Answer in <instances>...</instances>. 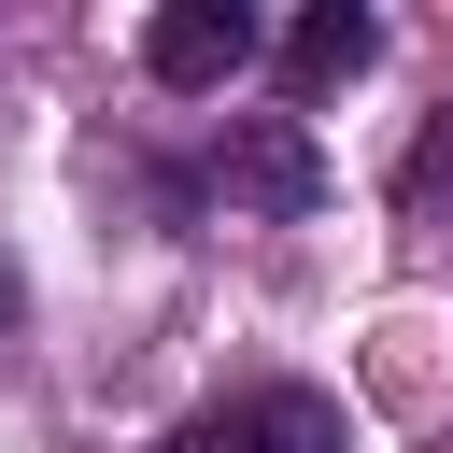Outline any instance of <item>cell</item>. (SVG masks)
Here are the masks:
<instances>
[{
	"label": "cell",
	"mask_w": 453,
	"mask_h": 453,
	"mask_svg": "<svg viewBox=\"0 0 453 453\" xmlns=\"http://www.w3.org/2000/svg\"><path fill=\"white\" fill-rule=\"evenodd\" d=\"M255 42H269V28H255L241 0H170V14H142V71H156L170 99L241 85V71H255Z\"/></svg>",
	"instance_id": "cell-2"
},
{
	"label": "cell",
	"mask_w": 453,
	"mask_h": 453,
	"mask_svg": "<svg viewBox=\"0 0 453 453\" xmlns=\"http://www.w3.org/2000/svg\"><path fill=\"white\" fill-rule=\"evenodd\" d=\"M382 57V14L368 0H311L297 28H283V99H326V85H354Z\"/></svg>",
	"instance_id": "cell-4"
},
{
	"label": "cell",
	"mask_w": 453,
	"mask_h": 453,
	"mask_svg": "<svg viewBox=\"0 0 453 453\" xmlns=\"http://www.w3.org/2000/svg\"><path fill=\"white\" fill-rule=\"evenodd\" d=\"M156 453H354V425H340V396H311V382H255V396H226V411H184Z\"/></svg>",
	"instance_id": "cell-1"
},
{
	"label": "cell",
	"mask_w": 453,
	"mask_h": 453,
	"mask_svg": "<svg viewBox=\"0 0 453 453\" xmlns=\"http://www.w3.org/2000/svg\"><path fill=\"white\" fill-rule=\"evenodd\" d=\"M212 198H226V212H311V198H326L311 127H297V113H241V127L212 142Z\"/></svg>",
	"instance_id": "cell-3"
},
{
	"label": "cell",
	"mask_w": 453,
	"mask_h": 453,
	"mask_svg": "<svg viewBox=\"0 0 453 453\" xmlns=\"http://www.w3.org/2000/svg\"><path fill=\"white\" fill-rule=\"evenodd\" d=\"M439 184H453V127H425V142H411V170H396V198H439Z\"/></svg>",
	"instance_id": "cell-5"
},
{
	"label": "cell",
	"mask_w": 453,
	"mask_h": 453,
	"mask_svg": "<svg viewBox=\"0 0 453 453\" xmlns=\"http://www.w3.org/2000/svg\"><path fill=\"white\" fill-rule=\"evenodd\" d=\"M0 326H14V269H0Z\"/></svg>",
	"instance_id": "cell-6"
}]
</instances>
